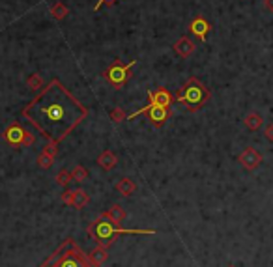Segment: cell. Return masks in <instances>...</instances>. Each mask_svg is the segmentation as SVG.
<instances>
[{
	"label": "cell",
	"mask_w": 273,
	"mask_h": 267,
	"mask_svg": "<svg viewBox=\"0 0 273 267\" xmlns=\"http://www.w3.org/2000/svg\"><path fill=\"white\" fill-rule=\"evenodd\" d=\"M21 114L49 140L60 142L86 118L88 108L80 105L58 78H52Z\"/></svg>",
	"instance_id": "1"
},
{
	"label": "cell",
	"mask_w": 273,
	"mask_h": 267,
	"mask_svg": "<svg viewBox=\"0 0 273 267\" xmlns=\"http://www.w3.org/2000/svg\"><path fill=\"white\" fill-rule=\"evenodd\" d=\"M156 230H136V228H118V224H114L110 218L103 213L101 217H98L94 222H90L88 226V236L98 243V246L108 248L112 245L118 236H154Z\"/></svg>",
	"instance_id": "2"
},
{
	"label": "cell",
	"mask_w": 273,
	"mask_h": 267,
	"mask_svg": "<svg viewBox=\"0 0 273 267\" xmlns=\"http://www.w3.org/2000/svg\"><path fill=\"white\" fill-rule=\"evenodd\" d=\"M40 267H98L94 266L90 254H86L73 238L64 239V243Z\"/></svg>",
	"instance_id": "3"
},
{
	"label": "cell",
	"mask_w": 273,
	"mask_h": 267,
	"mask_svg": "<svg viewBox=\"0 0 273 267\" xmlns=\"http://www.w3.org/2000/svg\"><path fill=\"white\" fill-rule=\"evenodd\" d=\"M176 101L186 106L189 112L200 110L210 101V90L196 77H191L176 94Z\"/></svg>",
	"instance_id": "4"
},
{
	"label": "cell",
	"mask_w": 273,
	"mask_h": 267,
	"mask_svg": "<svg viewBox=\"0 0 273 267\" xmlns=\"http://www.w3.org/2000/svg\"><path fill=\"white\" fill-rule=\"evenodd\" d=\"M135 64H136V60H131L130 64H122L120 60H116V62H112L107 70H105L103 77H105V80H107L112 88L120 90V88L126 86L128 78L131 77V70H133Z\"/></svg>",
	"instance_id": "5"
},
{
	"label": "cell",
	"mask_w": 273,
	"mask_h": 267,
	"mask_svg": "<svg viewBox=\"0 0 273 267\" xmlns=\"http://www.w3.org/2000/svg\"><path fill=\"white\" fill-rule=\"evenodd\" d=\"M4 138H6L8 144H12V146H17V148H30V146H34V142H36V136L32 131L28 129H24L21 124H12V126L8 127L6 131H4Z\"/></svg>",
	"instance_id": "6"
},
{
	"label": "cell",
	"mask_w": 273,
	"mask_h": 267,
	"mask_svg": "<svg viewBox=\"0 0 273 267\" xmlns=\"http://www.w3.org/2000/svg\"><path fill=\"white\" fill-rule=\"evenodd\" d=\"M140 114H148V120H150V124L154 127H163L166 124V120L172 116L170 108H166V106L144 105L142 108H138L136 112L130 114V116H128V120H133V118H136V116H140Z\"/></svg>",
	"instance_id": "7"
},
{
	"label": "cell",
	"mask_w": 273,
	"mask_h": 267,
	"mask_svg": "<svg viewBox=\"0 0 273 267\" xmlns=\"http://www.w3.org/2000/svg\"><path fill=\"white\" fill-rule=\"evenodd\" d=\"M62 202L66 206H72L75 210H82L84 206L90 202V196L82 189H77V190H64L62 192Z\"/></svg>",
	"instance_id": "8"
},
{
	"label": "cell",
	"mask_w": 273,
	"mask_h": 267,
	"mask_svg": "<svg viewBox=\"0 0 273 267\" xmlns=\"http://www.w3.org/2000/svg\"><path fill=\"white\" fill-rule=\"evenodd\" d=\"M238 162H240L245 170H254V168H258L260 162H262V154H260L258 150L249 146V148H245L244 152L240 154Z\"/></svg>",
	"instance_id": "9"
},
{
	"label": "cell",
	"mask_w": 273,
	"mask_h": 267,
	"mask_svg": "<svg viewBox=\"0 0 273 267\" xmlns=\"http://www.w3.org/2000/svg\"><path fill=\"white\" fill-rule=\"evenodd\" d=\"M172 101V94L166 88H156V90L148 92V105L152 106H166V108H170Z\"/></svg>",
	"instance_id": "10"
},
{
	"label": "cell",
	"mask_w": 273,
	"mask_h": 267,
	"mask_svg": "<svg viewBox=\"0 0 273 267\" xmlns=\"http://www.w3.org/2000/svg\"><path fill=\"white\" fill-rule=\"evenodd\" d=\"M210 30H212V26H210L208 19H206L204 15H196L193 21L189 22V32H191V36H194L198 42H206Z\"/></svg>",
	"instance_id": "11"
},
{
	"label": "cell",
	"mask_w": 273,
	"mask_h": 267,
	"mask_svg": "<svg viewBox=\"0 0 273 267\" xmlns=\"http://www.w3.org/2000/svg\"><path fill=\"white\" fill-rule=\"evenodd\" d=\"M194 49H196V45H194L193 40L187 38V36H182V38H178V40L174 42V50H176V54L182 58H189L194 52Z\"/></svg>",
	"instance_id": "12"
},
{
	"label": "cell",
	"mask_w": 273,
	"mask_h": 267,
	"mask_svg": "<svg viewBox=\"0 0 273 267\" xmlns=\"http://www.w3.org/2000/svg\"><path fill=\"white\" fill-rule=\"evenodd\" d=\"M98 164H100L103 170H107V172H108V170H112L116 164H118V157H116L110 150H105V152L98 157Z\"/></svg>",
	"instance_id": "13"
},
{
	"label": "cell",
	"mask_w": 273,
	"mask_h": 267,
	"mask_svg": "<svg viewBox=\"0 0 273 267\" xmlns=\"http://www.w3.org/2000/svg\"><path fill=\"white\" fill-rule=\"evenodd\" d=\"M116 190H118L120 194H124V196H131V194L136 190V185L133 180H130V178H122L120 182L116 183Z\"/></svg>",
	"instance_id": "14"
},
{
	"label": "cell",
	"mask_w": 273,
	"mask_h": 267,
	"mask_svg": "<svg viewBox=\"0 0 273 267\" xmlns=\"http://www.w3.org/2000/svg\"><path fill=\"white\" fill-rule=\"evenodd\" d=\"M244 124L247 126V129H251V131H258L260 127H262V124H264V118H262L258 112H249L247 116H245Z\"/></svg>",
	"instance_id": "15"
},
{
	"label": "cell",
	"mask_w": 273,
	"mask_h": 267,
	"mask_svg": "<svg viewBox=\"0 0 273 267\" xmlns=\"http://www.w3.org/2000/svg\"><path fill=\"white\" fill-rule=\"evenodd\" d=\"M114 224H120V222H124V218H126V211H124V208L120 204H114L110 206V210L105 213Z\"/></svg>",
	"instance_id": "16"
},
{
	"label": "cell",
	"mask_w": 273,
	"mask_h": 267,
	"mask_svg": "<svg viewBox=\"0 0 273 267\" xmlns=\"http://www.w3.org/2000/svg\"><path fill=\"white\" fill-rule=\"evenodd\" d=\"M26 84H28L30 90L40 92V90H44V78H42L40 73H32L28 77V80H26Z\"/></svg>",
	"instance_id": "17"
},
{
	"label": "cell",
	"mask_w": 273,
	"mask_h": 267,
	"mask_svg": "<svg viewBox=\"0 0 273 267\" xmlns=\"http://www.w3.org/2000/svg\"><path fill=\"white\" fill-rule=\"evenodd\" d=\"M68 14H70V12H68V8H66L62 2H56L54 6L50 8V15H52L56 21H62V19H66V15H68Z\"/></svg>",
	"instance_id": "18"
},
{
	"label": "cell",
	"mask_w": 273,
	"mask_h": 267,
	"mask_svg": "<svg viewBox=\"0 0 273 267\" xmlns=\"http://www.w3.org/2000/svg\"><path fill=\"white\" fill-rule=\"evenodd\" d=\"M90 258H92L94 266L100 267L103 262L107 260V248H103V246H98V248H96V250L90 254Z\"/></svg>",
	"instance_id": "19"
},
{
	"label": "cell",
	"mask_w": 273,
	"mask_h": 267,
	"mask_svg": "<svg viewBox=\"0 0 273 267\" xmlns=\"http://www.w3.org/2000/svg\"><path fill=\"white\" fill-rule=\"evenodd\" d=\"M52 159H54V157H50L49 154L42 152V154L38 155V166L44 170H49L50 166H52Z\"/></svg>",
	"instance_id": "20"
},
{
	"label": "cell",
	"mask_w": 273,
	"mask_h": 267,
	"mask_svg": "<svg viewBox=\"0 0 273 267\" xmlns=\"http://www.w3.org/2000/svg\"><path fill=\"white\" fill-rule=\"evenodd\" d=\"M72 176H73V180H75V182H84V180H86L88 178V170L84 168V166H80V164H77V166H75V168L72 170Z\"/></svg>",
	"instance_id": "21"
},
{
	"label": "cell",
	"mask_w": 273,
	"mask_h": 267,
	"mask_svg": "<svg viewBox=\"0 0 273 267\" xmlns=\"http://www.w3.org/2000/svg\"><path fill=\"white\" fill-rule=\"evenodd\" d=\"M73 180L72 172L70 170H60L56 176V183L58 185H62V187H66V185H70V182Z\"/></svg>",
	"instance_id": "22"
},
{
	"label": "cell",
	"mask_w": 273,
	"mask_h": 267,
	"mask_svg": "<svg viewBox=\"0 0 273 267\" xmlns=\"http://www.w3.org/2000/svg\"><path fill=\"white\" fill-rule=\"evenodd\" d=\"M108 116H110V120H112L114 124H120L124 120H128V114L124 112L122 108H112V110L108 112Z\"/></svg>",
	"instance_id": "23"
},
{
	"label": "cell",
	"mask_w": 273,
	"mask_h": 267,
	"mask_svg": "<svg viewBox=\"0 0 273 267\" xmlns=\"http://www.w3.org/2000/svg\"><path fill=\"white\" fill-rule=\"evenodd\" d=\"M44 152H45V154H49L50 157H56V154H58V142L56 140H49L47 144H45Z\"/></svg>",
	"instance_id": "24"
},
{
	"label": "cell",
	"mask_w": 273,
	"mask_h": 267,
	"mask_svg": "<svg viewBox=\"0 0 273 267\" xmlns=\"http://www.w3.org/2000/svg\"><path fill=\"white\" fill-rule=\"evenodd\" d=\"M264 134H266L268 140L273 142V122H272V124H268V127H266V131H264Z\"/></svg>",
	"instance_id": "25"
},
{
	"label": "cell",
	"mask_w": 273,
	"mask_h": 267,
	"mask_svg": "<svg viewBox=\"0 0 273 267\" xmlns=\"http://www.w3.org/2000/svg\"><path fill=\"white\" fill-rule=\"evenodd\" d=\"M114 2H116V0H98V4H96V8H94V10H96V12H100L101 4H107V6H112Z\"/></svg>",
	"instance_id": "26"
},
{
	"label": "cell",
	"mask_w": 273,
	"mask_h": 267,
	"mask_svg": "<svg viewBox=\"0 0 273 267\" xmlns=\"http://www.w3.org/2000/svg\"><path fill=\"white\" fill-rule=\"evenodd\" d=\"M264 6H266L268 12H272L273 14V0H264Z\"/></svg>",
	"instance_id": "27"
},
{
	"label": "cell",
	"mask_w": 273,
	"mask_h": 267,
	"mask_svg": "<svg viewBox=\"0 0 273 267\" xmlns=\"http://www.w3.org/2000/svg\"><path fill=\"white\" fill-rule=\"evenodd\" d=\"M228 267H234V266H228Z\"/></svg>",
	"instance_id": "28"
}]
</instances>
